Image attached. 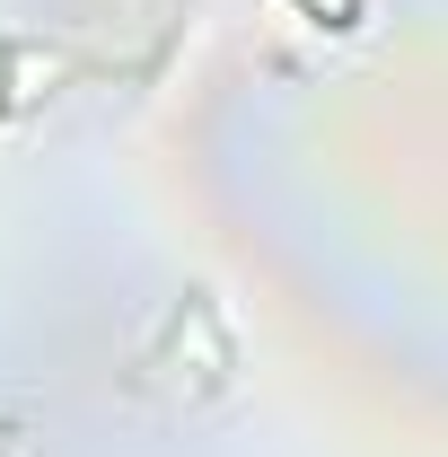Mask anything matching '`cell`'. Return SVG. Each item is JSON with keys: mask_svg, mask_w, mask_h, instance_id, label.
I'll return each mask as SVG.
<instances>
[{"mask_svg": "<svg viewBox=\"0 0 448 457\" xmlns=\"http://www.w3.org/2000/svg\"><path fill=\"white\" fill-rule=\"evenodd\" d=\"M0 440H9V422H0Z\"/></svg>", "mask_w": 448, "mask_h": 457, "instance_id": "6da1fadb", "label": "cell"}]
</instances>
